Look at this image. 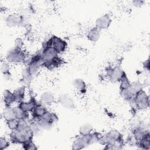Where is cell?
I'll list each match as a JSON object with an SVG mask.
<instances>
[{"instance_id":"8fae6325","label":"cell","mask_w":150,"mask_h":150,"mask_svg":"<svg viewBox=\"0 0 150 150\" xmlns=\"http://www.w3.org/2000/svg\"><path fill=\"white\" fill-rule=\"evenodd\" d=\"M111 19L108 14H105L98 18L96 21V27L100 30L106 29L109 28L111 23Z\"/></svg>"},{"instance_id":"83f0119b","label":"cell","mask_w":150,"mask_h":150,"mask_svg":"<svg viewBox=\"0 0 150 150\" xmlns=\"http://www.w3.org/2000/svg\"><path fill=\"white\" fill-rule=\"evenodd\" d=\"M120 90L128 88V87H129L131 82L129 80V79H128V77H127L125 71H124V73L122 75V77L120 79Z\"/></svg>"},{"instance_id":"8992f818","label":"cell","mask_w":150,"mask_h":150,"mask_svg":"<svg viewBox=\"0 0 150 150\" xmlns=\"http://www.w3.org/2000/svg\"><path fill=\"white\" fill-rule=\"evenodd\" d=\"M37 121L42 129L49 130L52 128L54 123L57 122L58 117L54 112L47 111Z\"/></svg>"},{"instance_id":"ac0fdd59","label":"cell","mask_w":150,"mask_h":150,"mask_svg":"<svg viewBox=\"0 0 150 150\" xmlns=\"http://www.w3.org/2000/svg\"><path fill=\"white\" fill-rule=\"evenodd\" d=\"M2 99L4 103L5 106L11 107V105L15 103L13 97V93L9 91V90H5L2 93Z\"/></svg>"},{"instance_id":"8d00e7d4","label":"cell","mask_w":150,"mask_h":150,"mask_svg":"<svg viewBox=\"0 0 150 150\" xmlns=\"http://www.w3.org/2000/svg\"><path fill=\"white\" fill-rule=\"evenodd\" d=\"M104 149H116V148L115 146L112 145V144H106L105 145H104Z\"/></svg>"},{"instance_id":"e575fe53","label":"cell","mask_w":150,"mask_h":150,"mask_svg":"<svg viewBox=\"0 0 150 150\" xmlns=\"http://www.w3.org/2000/svg\"><path fill=\"white\" fill-rule=\"evenodd\" d=\"M9 69H10V66L9 64L6 63V62H2L1 65V70L3 74L9 73Z\"/></svg>"},{"instance_id":"9a60e30c","label":"cell","mask_w":150,"mask_h":150,"mask_svg":"<svg viewBox=\"0 0 150 150\" xmlns=\"http://www.w3.org/2000/svg\"><path fill=\"white\" fill-rule=\"evenodd\" d=\"M41 53L43 62L53 59L59 56V54L52 46L42 49Z\"/></svg>"},{"instance_id":"d6a6232c","label":"cell","mask_w":150,"mask_h":150,"mask_svg":"<svg viewBox=\"0 0 150 150\" xmlns=\"http://www.w3.org/2000/svg\"><path fill=\"white\" fill-rule=\"evenodd\" d=\"M6 124L9 129H11V131L15 130L17 128L18 124V120L16 118H14V119L9 120V121H6Z\"/></svg>"},{"instance_id":"cb8c5ba5","label":"cell","mask_w":150,"mask_h":150,"mask_svg":"<svg viewBox=\"0 0 150 150\" xmlns=\"http://www.w3.org/2000/svg\"><path fill=\"white\" fill-rule=\"evenodd\" d=\"M13 112H14L15 118L18 120H21V119L27 120L29 117L28 112L24 111L19 106H16V107H13Z\"/></svg>"},{"instance_id":"836d02e7","label":"cell","mask_w":150,"mask_h":150,"mask_svg":"<svg viewBox=\"0 0 150 150\" xmlns=\"http://www.w3.org/2000/svg\"><path fill=\"white\" fill-rule=\"evenodd\" d=\"M10 145V142L5 138L1 137L0 138V150H4L8 148Z\"/></svg>"},{"instance_id":"f35d334b","label":"cell","mask_w":150,"mask_h":150,"mask_svg":"<svg viewBox=\"0 0 150 150\" xmlns=\"http://www.w3.org/2000/svg\"><path fill=\"white\" fill-rule=\"evenodd\" d=\"M143 67L145 69L149 70V59L146 60L144 63H143Z\"/></svg>"},{"instance_id":"74e56055","label":"cell","mask_w":150,"mask_h":150,"mask_svg":"<svg viewBox=\"0 0 150 150\" xmlns=\"http://www.w3.org/2000/svg\"><path fill=\"white\" fill-rule=\"evenodd\" d=\"M132 3L134 5V6H142L144 4V1H141V0H136V1H134L132 2Z\"/></svg>"},{"instance_id":"5b68a950","label":"cell","mask_w":150,"mask_h":150,"mask_svg":"<svg viewBox=\"0 0 150 150\" xmlns=\"http://www.w3.org/2000/svg\"><path fill=\"white\" fill-rule=\"evenodd\" d=\"M25 62L27 64L26 68L33 75V74L38 71L39 68L42 66L43 63L41 52H39L31 56L28 59H26Z\"/></svg>"},{"instance_id":"d6986e66","label":"cell","mask_w":150,"mask_h":150,"mask_svg":"<svg viewBox=\"0 0 150 150\" xmlns=\"http://www.w3.org/2000/svg\"><path fill=\"white\" fill-rule=\"evenodd\" d=\"M100 30L96 26L90 29L87 35V39L92 42H96L100 38Z\"/></svg>"},{"instance_id":"4316f807","label":"cell","mask_w":150,"mask_h":150,"mask_svg":"<svg viewBox=\"0 0 150 150\" xmlns=\"http://www.w3.org/2000/svg\"><path fill=\"white\" fill-rule=\"evenodd\" d=\"M86 146V145L82 139L81 136H77L75 138V139L73 140L72 143V149L77 150V149H81L83 148H84Z\"/></svg>"},{"instance_id":"9c48e42d","label":"cell","mask_w":150,"mask_h":150,"mask_svg":"<svg viewBox=\"0 0 150 150\" xmlns=\"http://www.w3.org/2000/svg\"><path fill=\"white\" fill-rule=\"evenodd\" d=\"M149 133V129H148L147 127L143 124L137 125L132 130V137L135 139L137 142Z\"/></svg>"},{"instance_id":"f1b7e54d","label":"cell","mask_w":150,"mask_h":150,"mask_svg":"<svg viewBox=\"0 0 150 150\" xmlns=\"http://www.w3.org/2000/svg\"><path fill=\"white\" fill-rule=\"evenodd\" d=\"M93 126L88 123H86L82 125L79 128V134L80 135H85L90 134L93 132Z\"/></svg>"},{"instance_id":"d4e9b609","label":"cell","mask_w":150,"mask_h":150,"mask_svg":"<svg viewBox=\"0 0 150 150\" xmlns=\"http://www.w3.org/2000/svg\"><path fill=\"white\" fill-rule=\"evenodd\" d=\"M32 79H33V74L29 71V70L27 68L24 69L22 73L21 81L22 83L25 85H29Z\"/></svg>"},{"instance_id":"52a82bcc","label":"cell","mask_w":150,"mask_h":150,"mask_svg":"<svg viewBox=\"0 0 150 150\" xmlns=\"http://www.w3.org/2000/svg\"><path fill=\"white\" fill-rule=\"evenodd\" d=\"M124 71L120 66H109L106 69V74L108 79L113 83L120 82Z\"/></svg>"},{"instance_id":"2e32d148","label":"cell","mask_w":150,"mask_h":150,"mask_svg":"<svg viewBox=\"0 0 150 150\" xmlns=\"http://www.w3.org/2000/svg\"><path fill=\"white\" fill-rule=\"evenodd\" d=\"M25 91H26V87L25 86H22L19 87H18L13 93V97L14 99L15 103H20L23 101L25 97Z\"/></svg>"},{"instance_id":"6da1fadb","label":"cell","mask_w":150,"mask_h":150,"mask_svg":"<svg viewBox=\"0 0 150 150\" xmlns=\"http://www.w3.org/2000/svg\"><path fill=\"white\" fill-rule=\"evenodd\" d=\"M34 134L30 128L26 131H19L15 129L11 131L9 134V139L12 143L15 144H22L25 142L32 140Z\"/></svg>"},{"instance_id":"7402d4cb","label":"cell","mask_w":150,"mask_h":150,"mask_svg":"<svg viewBox=\"0 0 150 150\" xmlns=\"http://www.w3.org/2000/svg\"><path fill=\"white\" fill-rule=\"evenodd\" d=\"M73 86L80 93L84 94L86 91V84L85 81L81 79H76L73 81Z\"/></svg>"},{"instance_id":"7a4b0ae2","label":"cell","mask_w":150,"mask_h":150,"mask_svg":"<svg viewBox=\"0 0 150 150\" xmlns=\"http://www.w3.org/2000/svg\"><path fill=\"white\" fill-rule=\"evenodd\" d=\"M129 103L135 110H144L149 106V98L146 92L142 90L136 94Z\"/></svg>"},{"instance_id":"ba28073f","label":"cell","mask_w":150,"mask_h":150,"mask_svg":"<svg viewBox=\"0 0 150 150\" xmlns=\"http://www.w3.org/2000/svg\"><path fill=\"white\" fill-rule=\"evenodd\" d=\"M52 47L56 50V52L59 54L64 52L67 47V42L60 37L55 35L52 36Z\"/></svg>"},{"instance_id":"d590c367","label":"cell","mask_w":150,"mask_h":150,"mask_svg":"<svg viewBox=\"0 0 150 150\" xmlns=\"http://www.w3.org/2000/svg\"><path fill=\"white\" fill-rule=\"evenodd\" d=\"M23 45V41H22V39L17 38L15 40V47L22 49Z\"/></svg>"},{"instance_id":"ffe728a7","label":"cell","mask_w":150,"mask_h":150,"mask_svg":"<svg viewBox=\"0 0 150 150\" xmlns=\"http://www.w3.org/2000/svg\"><path fill=\"white\" fill-rule=\"evenodd\" d=\"M40 103L44 105H51L54 101V97L53 95L50 92H45L41 94L40 97Z\"/></svg>"},{"instance_id":"30bf717a","label":"cell","mask_w":150,"mask_h":150,"mask_svg":"<svg viewBox=\"0 0 150 150\" xmlns=\"http://www.w3.org/2000/svg\"><path fill=\"white\" fill-rule=\"evenodd\" d=\"M5 22L8 26L12 28L21 25L23 23V19L21 15L13 13L6 17Z\"/></svg>"},{"instance_id":"3957f363","label":"cell","mask_w":150,"mask_h":150,"mask_svg":"<svg viewBox=\"0 0 150 150\" xmlns=\"http://www.w3.org/2000/svg\"><path fill=\"white\" fill-rule=\"evenodd\" d=\"M6 58L9 63H21L26 62L27 56L22 49L14 47L8 52Z\"/></svg>"},{"instance_id":"44dd1931","label":"cell","mask_w":150,"mask_h":150,"mask_svg":"<svg viewBox=\"0 0 150 150\" xmlns=\"http://www.w3.org/2000/svg\"><path fill=\"white\" fill-rule=\"evenodd\" d=\"M136 145L141 149L149 150L150 149V133L146 134L141 139L138 141Z\"/></svg>"},{"instance_id":"1f68e13d","label":"cell","mask_w":150,"mask_h":150,"mask_svg":"<svg viewBox=\"0 0 150 150\" xmlns=\"http://www.w3.org/2000/svg\"><path fill=\"white\" fill-rule=\"evenodd\" d=\"M22 148L25 150H36L38 149V147L36 144L33 142V140H29L25 142L22 144Z\"/></svg>"},{"instance_id":"7c38bea8","label":"cell","mask_w":150,"mask_h":150,"mask_svg":"<svg viewBox=\"0 0 150 150\" xmlns=\"http://www.w3.org/2000/svg\"><path fill=\"white\" fill-rule=\"evenodd\" d=\"M48 110L46 109L44 104L40 102H38L37 104L31 112L32 117L33 120H38L40 119Z\"/></svg>"},{"instance_id":"e0dca14e","label":"cell","mask_w":150,"mask_h":150,"mask_svg":"<svg viewBox=\"0 0 150 150\" xmlns=\"http://www.w3.org/2000/svg\"><path fill=\"white\" fill-rule=\"evenodd\" d=\"M60 104L66 108L71 109L75 107L74 103L71 97L67 95H62L59 99Z\"/></svg>"},{"instance_id":"4fadbf2b","label":"cell","mask_w":150,"mask_h":150,"mask_svg":"<svg viewBox=\"0 0 150 150\" xmlns=\"http://www.w3.org/2000/svg\"><path fill=\"white\" fill-rule=\"evenodd\" d=\"M63 63H64V60L62 58H60L59 56H57V57L53 59L43 62L42 66L45 67L47 70H54L55 69L58 68Z\"/></svg>"},{"instance_id":"4dcf8cb0","label":"cell","mask_w":150,"mask_h":150,"mask_svg":"<svg viewBox=\"0 0 150 150\" xmlns=\"http://www.w3.org/2000/svg\"><path fill=\"white\" fill-rule=\"evenodd\" d=\"M29 127H30V129L33 132L34 135L38 134L39 132H40V131H41V129H42V128L39 125V124L37 120H34L33 121L30 122L29 124Z\"/></svg>"},{"instance_id":"f546056e","label":"cell","mask_w":150,"mask_h":150,"mask_svg":"<svg viewBox=\"0 0 150 150\" xmlns=\"http://www.w3.org/2000/svg\"><path fill=\"white\" fill-rule=\"evenodd\" d=\"M120 95L124 100L128 102L131 101L134 97L128 88L120 90Z\"/></svg>"},{"instance_id":"484cf974","label":"cell","mask_w":150,"mask_h":150,"mask_svg":"<svg viewBox=\"0 0 150 150\" xmlns=\"http://www.w3.org/2000/svg\"><path fill=\"white\" fill-rule=\"evenodd\" d=\"M2 116L5 121L16 118L13 110V108H12L11 107L5 106V108H4L2 112Z\"/></svg>"},{"instance_id":"277c9868","label":"cell","mask_w":150,"mask_h":150,"mask_svg":"<svg viewBox=\"0 0 150 150\" xmlns=\"http://www.w3.org/2000/svg\"><path fill=\"white\" fill-rule=\"evenodd\" d=\"M107 144L114 145L116 149H121L124 146L122 135L116 129H112L105 134Z\"/></svg>"},{"instance_id":"603a6c76","label":"cell","mask_w":150,"mask_h":150,"mask_svg":"<svg viewBox=\"0 0 150 150\" xmlns=\"http://www.w3.org/2000/svg\"><path fill=\"white\" fill-rule=\"evenodd\" d=\"M128 89L129 90L131 93L133 94V96H135L139 92H140L141 90H143V86H142V84L139 81H136L131 82L130 83Z\"/></svg>"},{"instance_id":"5bb4252c","label":"cell","mask_w":150,"mask_h":150,"mask_svg":"<svg viewBox=\"0 0 150 150\" xmlns=\"http://www.w3.org/2000/svg\"><path fill=\"white\" fill-rule=\"evenodd\" d=\"M38 101L35 99V98L32 96L30 97L29 101H22L20 103H19L18 106L22 109L24 111L27 112H31L36 105L37 104Z\"/></svg>"}]
</instances>
